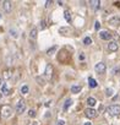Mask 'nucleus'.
I'll return each instance as SVG.
<instances>
[{
	"label": "nucleus",
	"mask_w": 120,
	"mask_h": 125,
	"mask_svg": "<svg viewBox=\"0 0 120 125\" xmlns=\"http://www.w3.org/2000/svg\"><path fill=\"white\" fill-rule=\"evenodd\" d=\"M70 59H71V54L68 53L66 49H61V50H60V53L58 55V60L60 62H63V64H68Z\"/></svg>",
	"instance_id": "1"
},
{
	"label": "nucleus",
	"mask_w": 120,
	"mask_h": 125,
	"mask_svg": "<svg viewBox=\"0 0 120 125\" xmlns=\"http://www.w3.org/2000/svg\"><path fill=\"white\" fill-rule=\"evenodd\" d=\"M107 112L110 114V115H120V105H116V104H113L110 107H108Z\"/></svg>",
	"instance_id": "2"
},
{
	"label": "nucleus",
	"mask_w": 120,
	"mask_h": 125,
	"mask_svg": "<svg viewBox=\"0 0 120 125\" xmlns=\"http://www.w3.org/2000/svg\"><path fill=\"white\" fill-rule=\"evenodd\" d=\"M25 110H26V103H25L23 99H20V101L17 102V104H16V112H17L19 114H22Z\"/></svg>",
	"instance_id": "3"
},
{
	"label": "nucleus",
	"mask_w": 120,
	"mask_h": 125,
	"mask_svg": "<svg viewBox=\"0 0 120 125\" xmlns=\"http://www.w3.org/2000/svg\"><path fill=\"white\" fill-rule=\"evenodd\" d=\"M11 113H12V109L10 105H3L1 107V115L4 118H9L11 116Z\"/></svg>",
	"instance_id": "4"
},
{
	"label": "nucleus",
	"mask_w": 120,
	"mask_h": 125,
	"mask_svg": "<svg viewBox=\"0 0 120 125\" xmlns=\"http://www.w3.org/2000/svg\"><path fill=\"white\" fill-rule=\"evenodd\" d=\"M94 70H96L97 74H104L105 70H107V66H105L104 62H98V64H96V66H94Z\"/></svg>",
	"instance_id": "5"
},
{
	"label": "nucleus",
	"mask_w": 120,
	"mask_h": 125,
	"mask_svg": "<svg viewBox=\"0 0 120 125\" xmlns=\"http://www.w3.org/2000/svg\"><path fill=\"white\" fill-rule=\"evenodd\" d=\"M85 114H86V116H87L88 119H93V118L97 116V112H96L93 108H87V109L85 110Z\"/></svg>",
	"instance_id": "6"
},
{
	"label": "nucleus",
	"mask_w": 120,
	"mask_h": 125,
	"mask_svg": "<svg viewBox=\"0 0 120 125\" xmlns=\"http://www.w3.org/2000/svg\"><path fill=\"white\" fill-rule=\"evenodd\" d=\"M99 37L103 39V41H110L111 39V34L108 32V31H102L99 33Z\"/></svg>",
	"instance_id": "7"
},
{
	"label": "nucleus",
	"mask_w": 120,
	"mask_h": 125,
	"mask_svg": "<svg viewBox=\"0 0 120 125\" xmlns=\"http://www.w3.org/2000/svg\"><path fill=\"white\" fill-rule=\"evenodd\" d=\"M51 75H53V66H51L50 64H48V65L45 66L44 76H45V77H48V79H50V77H51Z\"/></svg>",
	"instance_id": "8"
},
{
	"label": "nucleus",
	"mask_w": 120,
	"mask_h": 125,
	"mask_svg": "<svg viewBox=\"0 0 120 125\" xmlns=\"http://www.w3.org/2000/svg\"><path fill=\"white\" fill-rule=\"evenodd\" d=\"M109 25H111V26H118V25H120V17H119V16H113V17H110V19H109Z\"/></svg>",
	"instance_id": "9"
},
{
	"label": "nucleus",
	"mask_w": 120,
	"mask_h": 125,
	"mask_svg": "<svg viewBox=\"0 0 120 125\" xmlns=\"http://www.w3.org/2000/svg\"><path fill=\"white\" fill-rule=\"evenodd\" d=\"M118 48H119V45H118V43L116 42H109V44H108V50L109 52H116L118 50Z\"/></svg>",
	"instance_id": "10"
},
{
	"label": "nucleus",
	"mask_w": 120,
	"mask_h": 125,
	"mask_svg": "<svg viewBox=\"0 0 120 125\" xmlns=\"http://www.w3.org/2000/svg\"><path fill=\"white\" fill-rule=\"evenodd\" d=\"M1 93L4 96H9L10 94V90H9V87H8L6 83H1Z\"/></svg>",
	"instance_id": "11"
},
{
	"label": "nucleus",
	"mask_w": 120,
	"mask_h": 125,
	"mask_svg": "<svg viewBox=\"0 0 120 125\" xmlns=\"http://www.w3.org/2000/svg\"><path fill=\"white\" fill-rule=\"evenodd\" d=\"M3 4H4V10H5V12H10L11 9H12V4H11V1H4Z\"/></svg>",
	"instance_id": "12"
},
{
	"label": "nucleus",
	"mask_w": 120,
	"mask_h": 125,
	"mask_svg": "<svg viewBox=\"0 0 120 125\" xmlns=\"http://www.w3.org/2000/svg\"><path fill=\"white\" fill-rule=\"evenodd\" d=\"M96 103H97L96 98H93V97H88V98H87V104H88V108L94 107V105H96Z\"/></svg>",
	"instance_id": "13"
},
{
	"label": "nucleus",
	"mask_w": 120,
	"mask_h": 125,
	"mask_svg": "<svg viewBox=\"0 0 120 125\" xmlns=\"http://www.w3.org/2000/svg\"><path fill=\"white\" fill-rule=\"evenodd\" d=\"M90 4H91V6L94 8L96 10H98V9L100 8V1H99V0H92Z\"/></svg>",
	"instance_id": "14"
},
{
	"label": "nucleus",
	"mask_w": 120,
	"mask_h": 125,
	"mask_svg": "<svg viewBox=\"0 0 120 125\" xmlns=\"http://www.w3.org/2000/svg\"><path fill=\"white\" fill-rule=\"evenodd\" d=\"M97 85H98V83H97V81H96L94 79H92V77L88 79V86H90L91 88H96Z\"/></svg>",
	"instance_id": "15"
},
{
	"label": "nucleus",
	"mask_w": 120,
	"mask_h": 125,
	"mask_svg": "<svg viewBox=\"0 0 120 125\" xmlns=\"http://www.w3.org/2000/svg\"><path fill=\"white\" fill-rule=\"evenodd\" d=\"M64 17H65V20H66L68 23L71 22V14H70L69 10H65V11H64Z\"/></svg>",
	"instance_id": "16"
},
{
	"label": "nucleus",
	"mask_w": 120,
	"mask_h": 125,
	"mask_svg": "<svg viewBox=\"0 0 120 125\" xmlns=\"http://www.w3.org/2000/svg\"><path fill=\"white\" fill-rule=\"evenodd\" d=\"M37 33H38V30L37 28H32L31 32H30V38L31 39H36L37 38Z\"/></svg>",
	"instance_id": "17"
},
{
	"label": "nucleus",
	"mask_w": 120,
	"mask_h": 125,
	"mask_svg": "<svg viewBox=\"0 0 120 125\" xmlns=\"http://www.w3.org/2000/svg\"><path fill=\"white\" fill-rule=\"evenodd\" d=\"M3 76H4V79H5V80H9V79H11V76H12V74H11V70H10V69L5 70V71L3 73Z\"/></svg>",
	"instance_id": "18"
},
{
	"label": "nucleus",
	"mask_w": 120,
	"mask_h": 125,
	"mask_svg": "<svg viewBox=\"0 0 120 125\" xmlns=\"http://www.w3.org/2000/svg\"><path fill=\"white\" fill-rule=\"evenodd\" d=\"M81 86H79V85H74V86H71V92L72 93H79L80 91H81Z\"/></svg>",
	"instance_id": "19"
},
{
	"label": "nucleus",
	"mask_w": 120,
	"mask_h": 125,
	"mask_svg": "<svg viewBox=\"0 0 120 125\" xmlns=\"http://www.w3.org/2000/svg\"><path fill=\"white\" fill-rule=\"evenodd\" d=\"M72 104V99H66V102H65V104H64V112H68V109H69V107Z\"/></svg>",
	"instance_id": "20"
},
{
	"label": "nucleus",
	"mask_w": 120,
	"mask_h": 125,
	"mask_svg": "<svg viewBox=\"0 0 120 125\" xmlns=\"http://www.w3.org/2000/svg\"><path fill=\"white\" fill-rule=\"evenodd\" d=\"M9 33H10V36L14 37V38H17V37H19V32H17V30H15V28H11V30L9 31Z\"/></svg>",
	"instance_id": "21"
},
{
	"label": "nucleus",
	"mask_w": 120,
	"mask_h": 125,
	"mask_svg": "<svg viewBox=\"0 0 120 125\" xmlns=\"http://www.w3.org/2000/svg\"><path fill=\"white\" fill-rule=\"evenodd\" d=\"M28 91H30V87H28L27 85H23V86L21 87V93H22V94H27Z\"/></svg>",
	"instance_id": "22"
},
{
	"label": "nucleus",
	"mask_w": 120,
	"mask_h": 125,
	"mask_svg": "<svg viewBox=\"0 0 120 125\" xmlns=\"http://www.w3.org/2000/svg\"><path fill=\"white\" fill-rule=\"evenodd\" d=\"M56 49H58V47H56V45H54V47H51L50 49H48L47 54H48V55H53V54L55 53V50H56Z\"/></svg>",
	"instance_id": "23"
},
{
	"label": "nucleus",
	"mask_w": 120,
	"mask_h": 125,
	"mask_svg": "<svg viewBox=\"0 0 120 125\" xmlns=\"http://www.w3.org/2000/svg\"><path fill=\"white\" fill-rule=\"evenodd\" d=\"M83 43H85L86 45H90V44H92V38H91V37H86V38L83 39Z\"/></svg>",
	"instance_id": "24"
},
{
	"label": "nucleus",
	"mask_w": 120,
	"mask_h": 125,
	"mask_svg": "<svg viewBox=\"0 0 120 125\" xmlns=\"http://www.w3.org/2000/svg\"><path fill=\"white\" fill-rule=\"evenodd\" d=\"M70 31V28H66V27H61L59 30V33H61V34H65V33H68Z\"/></svg>",
	"instance_id": "25"
},
{
	"label": "nucleus",
	"mask_w": 120,
	"mask_h": 125,
	"mask_svg": "<svg viewBox=\"0 0 120 125\" xmlns=\"http://www.w3.org/2000/svg\"><path fill=\"white\" fill-rule=\"evenodd\" d=\"M105 94H107L108 97L113 96V90H111V88H107V90H105Z\"/></svg>",
	"instance_id": "26"
},
{
	"label": "nucleus",
	"mask_w": 120,
	"mask_h": 125,
	"mask_svg": "<svg viewBox=\"0 0 120 125\" xmlns=\"http://www.w3.org/2000/svg\"><path fill=\"white\" fill-rule=\"evenodd\" d=\"M28 115H30L31 118H34V116H36V112H34L33 109H30V110H28Z\"/></svg>",
	"instance_id": "27"
},
{
	"label": "nucleus",
	"mask_w": 120,
	"mask_h": 125,
	"mask_svg": "<svg viewBox=\"0 0 120 125\" xmlns=\"http://www.w3.org/2000/svg\"><path fill=\"white\" fill-rule=\"evenodd\" d=\"M36 80L39 82V85H44V80H43L42 77H36Z\"/></svg>",
	"instance_id": "28"
},
{
	"label": "nucleus",
	"mask_w": 120,
	"mask_h": 125,
	"mask_svg": "<svg viewBox=\"0 0 120 125\" xmlns=\"http://www.w3.org/2000/svg\"><path fill=\"white\" fill-rule=\"evenodd\" d=\"M99 27H100L99 21H96V23H94V30H99Z\"/></svg>",
	"instance_id": "29"
},
{
	"label": "nucleus",
	"mask_w": 120,
	"mask_h": 125,
	"mask_svg": "<svg viewBox=\"0 0 120 125\" xmlns=\"http://www.w3.org/2000/svg\"><path fill=\"white\" fill-rule=\"evenodd\" d=\"M45 28V21H42L40 22V30H44Z\"/></svg>",
	"instance_id": "30"
},
{
	"label": "nucleus",
	"mask_w": 120,
	"mask_h": 125,
	"mask_svg": "<svg viewBox=\"0 0 120 125\" xmlns=\"http://www.w3.org/2000/svg\"><path fill=\"white\" fill-rule=\"evenodd\" d=\"M79 59H80V60H85V55H83V53H81V54L79 55Z\"/></svg>",
	"instance_id": "31"
},
{
	"label": "nucleus",
	"mask_w": 120,
	"mask_h": 125,
	"mask_svg": "<svg viewBox=\"0 0 120 125\" xmlns=\"http://www.w3.org/2000/svg\"><path fill=\"white\" fill-rule=\"evenodd\" d=\"M64 120H58V123H56V125H64Z\"/></svg>",
	"instance_id": "32"
},
{
	"label": "nucleus",
	"mask_w": 120,
	"mask_h": 125,
	"mask_svg": "<svg viewBox=\"0 0 120 125\" xmlns=\"http://www.w3.org/2000/svg\"><path fill=\"white\" fill-rule=\"evenodd\" d=\"M50 5H51V0H50V1H49V0H48V1L45 3V8H49Z\"/></svg>",
	"instance_id": "33"
},
{
	"label": "nucleus",
	"mask_w": 120,
	"mask_h": 125,
	"mask_svg": "<svg viewBox=\"0 0 120 125\" xmlns=\"http://www.w3.org/2000/svg\"><path fill=\"white\" fill-rule=\"evenodd\" d=\"M118 73H120V68H115V70H114V74H115V75H118Z\"/></svg>",
	"instance_id": "34"
},
{
	"label": "nucleus",
	"mask_w": 120,
	"mask_h": 125,
	"mask_svg": "<svg viewBox=\"0 0 120 125\" xmlns=\"http://www.w3.org/2000/svg\"><path fill=\"white\" fill-rule=\"evenodd\" d=\"M114 5H115L116 8H120V3H114Z\"/></svg>",
	"instance_id": "35"
},
{
	"label": "nucleus",
	"mask_w": 120,
	"mask_h": 125,
	"mask_svg": "<svg viewBox=\"0 0 120 125\" xmlns=\"http://www.w3.org/2000/svg\"><path fill=\"white\" fill-rule=\"evenodd\" d=\"M85 125H92V123H90V121H88V123H85Z\"/></svg>",
	"instance_id": "36"
},
{
	"label": "nucleus",
	"mask_w": 120,
	"mask_h": 125,
	"mask_svg": "<svg viewBox=\"0 0 120 125\" xmlns=\"http://www.w3.org/2000/svg\"><path fill=\"white\" fill-rule=\"evenodd\" d=\"M1 83H3V82H1V77H0V86H1Z\"/></svg>",
	"instance_id": "37"
},
{
	"label": "nucleus",
	"mask_w": 120,
	"mask_h": 125,
	"mask_svg": "<svg viewBox=\"0 0 120 125\" xmlns=\"http://www.w3.org/2000/svg\"><path fill=\"white\" fill-rule=\"evenodd\" d=\"M1 96H3V94H0V98H1Z\"/></svg>",
	"instance_id": "38"
},
{
	"label": "nucleus",
	"mask_w": 120,
	"mask_h": 125,
	"mask_svg": "<svg viewBox=\"0 0 120 125\" xmlns=\"http://www.w3.org/2000/svg\"><path fill=\"white\" fill-rule=\"evenodd\" d=\"M0 19H1V15H0Z\"/></svg>",
	"instance_id": "39"
}]
</instances>
